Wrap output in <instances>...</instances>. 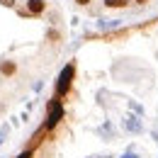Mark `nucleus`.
<instances>
[{
  "label": "nucleus",
  "mask_w": 158,
  "mask_h": 158,
  "mask_svg": "<svg viewBox=\"0 0 158 158\" xmlns=\"http://www.w3.org/2000/svg\"><path fill=\"white\" fill-rule=\"evenodd\" d=\"M17 158H32V153L27 151V153H22V156H17Z\"/></svg>",
  "instance_id": "nucleus-9"
},
{
  "label": "nucleus",
  "mask_w": 158,
  "mask_h": 158,
  "mask_svg": "<svg viewBox=\"0 0 158 158\" xmlns=\"http://www.w3.org/2000/svg\"><path fill=\"white\" fill-rule=\"evenodd\" d=\"M0 5H2V7H15L17 2H15V0H0Z\"/></svg>",
  "instance_id": "nucleus-6"
},
{
  "label": "nucleus",
  "mask_w": 158,
  "mask_h": 158,
  "mask_svg": "<svg viewBox=\"0 0 158 158\" xmlns=\"http://www.w3.org/2000/svg\"><path fill=\"white\" fill-rule=\"evenodd\" d=\"M102 2L107 10H124V7H129L131 0H102Z\"/></svg>",
  "instance_id": "nucleus-5"
},
{
  "label": "nucleus",
  "mask_w": 158,
  "mask_h": 158,
  "mask_svg": "<svg viewBox=\"0 0 158 158\" xmlns=\"http://www.w3.org/2000/svg\"><path fill=\"white\" fill-rule=\"evenodd\" d=\"M17 73V63L15 61H0V76L2 78H10Z\"/></svg>",
  "instance_id": "nucleus-4"
},
{
  "label": "nucleus",
  "mask_w": 158,
  "mask_h": 158,
  "mask_svg": "<svg viewBox=\"0 0 158 158\" xmlns=\"http://www.w3.org/2000/svg\"><path fill=\"white\" fill-rule=\"evenodd\" d=\"M73 2H76V5H80V7H85V5H90L93 0H73Z\"/></svg>",
  "instance_id": "nucleus-7"
},
{
  "label": "nucleus",
  "mask_w": 158,
  "mask_h": 158,
  "mask_svg": "<svg viewBox=\"0 0 158 158\" xmlns=\"http://www.w3.org/2000/svg\"><path fill=\"white\" fill-rule=\"evenodd\" d=\"M131 2H136V5H146L148 0H131Z\"/></svg>",
  "instance_id": "nucleus-8"
},
{
  "label": "nucleus",
  "mask_w": 158,
  "mask_h": 158,
  "mask_svg": "<svg viewBox=\"0 0 158 158\" xmlns=\"http://www.w3.org/2000/svg\"><path fill=\"white\" fill-rule=\"evenodd\" d=\"M44 10H46V2H44V0H27V10H24V15L39 17Z\"/></svg>",
  "instance_id": "nucleus-3"
},
{
  "label": "nucleus",
  "mask_w": 158,
  "mask_h": 158,
  "mask_svg": "<svg viewBox=\"0 0 158 158\" xmlns=\"http://www.w3.org/2000/svg\"><path fill=\"white\" fill-rule=\"evenodd\" d=\"M73 76H76V63H68L59 76V85H56V95H66L71 90V83H73Z\"/></svg>",
  "instance_id": "nucleus-1"
},
{
  "label": "nucleus",
  "mask_w": 158,
  "mask_h": 158,
  "mask_svg": "<svg viewBox=\"0 0 158 158\" xmlns=\"http://www.w3.org/2000/svg\"><path fill=\"white\" fill-rule=\"evenodd\" d=\"M63 117V107H61V100H51L49 102V117H46V129H54L59 124V119Z\"/></svg>",
  "instance_id": "nucleus-2"
}]
</instances>
